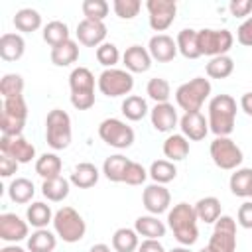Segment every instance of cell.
Returning <instances> with one entry per match:
<instances>
[{
	"label": "cell",
	"mask_w": 252,
	"mask_h": 252,
	"mask_svg": "<svg viewBox=\"0 0 252 252\" xmlns=\"http://www.w3.org/2000/svg\"><path fill=\"white\" fill-rule=\"evenodd\" d=\"M197 215L195 207L189 203H177L173 209L167 211V224L175 236V240L181 246H191L199 238V228H197Z\"/></svg>",
	"instance_id": "cell-1"
},
{
	"label": "cell",
	"mask_w": 252,
	"mask_h": 252,
	"mask_svg": "<svg viewBox=\"0 0 252 252\" xmlns=\"http://www.w3.org/2000/svg\"><path fill=\"white\" fill-rule=\"evenodd\" d=\"M236 122V100L230 94H217L209 102V130L220 138L230 136Z\"/></svg>",
	"instance_id": "cell-2"
},
{
	"label": "cell",
	"mask_w": 252,
	"mask_h": 252,
	"mask_svg": "<svg viewBox=\"0 0 252 252\" xmlns=\"http://www.w3.org/2000/svg\"><path fill=\"white\" fill-rule=\"evenodd\" d=\"M71 104L77 110H89L94 106V75L87 67H75L69 75Z\"/></svg>",
	"instance_id": "cell-3"
},
{
	"label": "cell",
	"mask_w": 252,
	"mask_h": 252,
	"mask_svg": "<svg viewBox=\"0 0 252 252\" xmlns=\"http://www.w3.org/2000/svg\"><path fill=\"white\" fill-rule=\"evenodd\" d=\"M211 94V83L205 77H195L183 85L177 87L175 91V102L179 108L185 112H199L205 100Z\"/></svg>",
	"instance_id": "cell-4"
},
{
	"label": "cell",
	"mask_w": 252,
	"mask_h": 252,
	"mask_svg": "<svg viewBox=\"0 0 252 252\" xmlns=\"http://www.w3.org/2000/svg\"><path fill=\"white\" fill-rule=\"evenodd\" d=\"M73 138L71 130V118L65 110L53 108L47 112L45 118V142L51 150H65L69 148Z\"/></svg>",
	"instance_id": "cell-5"
},
{
	"label": "cell",
	"mask_w": 252,
	"mask_h": 252,
	"mask_svg": "<svg viewBox=\"0 0 252 252\" xmlns=\"http://www.w3.org/2000/svg\"><path fill=\"white\" fill-rule=\"evenodd\" d=\"M53 230L63 242H79L87 232L85 219L73 207H61L53 215Z\"/></svg>",
	"instance_id": "cell-6"
},
{
	"label": "cell",
	"mask_w": 252,
	"mask_h": 252,
	"mask_svg": "<svg viewBox=\"0 0 252 252\" xmlns=\"http://www.w3.org/2000/svg\"><path fill=\"white\" fill-rule=\"evenodd\" d=\"M28 118V104L24 96L4 98L2 114H0V130L2 136H22Z\"/></svg>",
	"instance_id": "cell-7"
},
{
	"label": "cell",
	"mask_w": 252,
	"mask_h": 252,
	"mask_svg": "<svg viewBox=\"0 0 252 252\" xmlns=\"http://www.w3.org/2000/svg\"><path fill=\"white\" fill-rule=\"evenodd\" d=\"M197 41H199V51L201 55H209L219 57V55H226L234 43V37L228 30H199L197 32Z\"/></svg>",
	"instance_id": "cell-8"
},
{
	"label": "cell",
	"mask_w": 252,
	"mask_h": 252,
	"mask_svg": "<svg viewBox=\"0 0 252 252\" xmlns=\"http://www.w3.org/2000/svg\"><path fill=\"white\" fill-rule=\"evenodd\" d=\"M98 91L104 94V96H110V98H116V96H124L128 94L132 89H134V77L130 71H124V69H104L100 75H98Z\"/></svg>",
	"instance_id": "cell-9"
},
{
	"label": "cell",
	"mask_w": 252,
	"mask_h": 252,
	"mask_svg": "<svg viewBox=\"0 0 252 252\" xmlns=\"http://www.w3.org/2000/svg\"><path fill=\"white\" fill-rule=\"evenodd\" d=\"M98 136L104 144H108L110 148L116 150H126L134 144V130L132 126H128L126 122L118 120V118H106L98 124Z\"/></svg>",
	"instance_id": "cell-10"
},
{
	"label": "cell",
	"mask_w": 252,
	"mask_h": 252,
	"mask_svg": "<svg viewBox=\"0 0 252 252\" xmlns=\"http://www.w3.org/2000/svg\"><path fill=\"white\" fill-rule=\"evenodd\" d=\"M211 159L217 167L224 169V171H230V169H238V165L242 163L244 156H242V150L228 138V136H220V138H215L211 142Z\"/></svg>",
	"instance_id": "cell-11"
},
{
	"label": "cell",
	"mask_w": 252,
	"mask_h": 252,
	"mask_svg": "<svg viewBox=\"0 0 252 252\" xmlns=\"http://www.w3.org/2000/svg\"><path fill=\"white\" fill-rule=\"evenodd\" d=\"M215 252H234L236 250V220L228 215H220L215 222L211 240L207 244Z\"/></svg>",
	"instance_id": "cell-12"
},
{
	"label": "cell",
	"mask_w": 252,
	"mask_h": 252,
	"mask_svg": "<svg viewBox=\"0 0 252 252\" xmlns=\"http://www.w3.org/2000/svg\"><path fill=\"white\" fill-rule=\"evenodd\" d=\"M148 18H150V28L154 32H165L177 14V4L173 0H148Z\"/></svg>",
	"instance_id": "cell-13"
},
{
	"label": "cell",
	"mask_w": 252,
	"mask_h": 252,
	"mask_svg": "<svg viewBox=\"0 0 252 252\" xmlns=\"http://www.w3.org/2000/svg\"><path fill=\"white\" fill-rule=\"evenodd\" d=\"M0 152L10 156L18 163H30L35 158V148L24 136H2L0 138Z\"/></svg>",
	"instance_id": "cell-14"
},
{
	"label": "cell",
	"mask_w": 252,
	"mask_h": 252,
	"mask_svg": "<svg viewBox=\"0 0 252 252\" xmlns=\"http://www.w3.org/2000/svg\"><path fill=\"white\" fill-rule=\"evenodd\" d=\"M142 203H144V207H146V211H148L150 215H156V217H158V215L169 211L171 195H169V191H167L163 185L152 183V185H148V187L144 189V193H142Z\"/></svg>",
	"instance_id": "cell-15"
},
{
	"label": "cell",
	"mask_w": 252,
	"mask_h": 252,
	"mask_svg": "<svg viewBox=\"0 0 252 252\" xmlns=\"http://www.w3.org/2000/svg\"><path fill=\"white\" fill-rule=\"evenodd\" d=\"M106 37V26L104 22H94V20H81L77 24V39L79 43L87 47H98L104 43Z\"/></svg>",
	"instance_id": "cell-16"
},
{
	"label": "cell",
	"mask_w": 252,
	"mask_h": 252,
	"mask_svg": "<svg viewBox=\"0 0 252 252\" xmlns=\"http://www.w3.org/2000/svg\"><path fill=\"white\" fill-rule=\"evenodd\" d=\"M0 238L6 242H20L28 238V222L22 220L16 213L0 215Z\"/></svg>",
	"instance_id": "cell-17"
},
{
	"label": "cell",
	"mask_w": 252,
	"mask_h": 252,
	"mask_svg": "<svg viewBox=\"0 0 252 252\" xmlns=\"http://www.w3.org/2000/svg\"><path fill=\"white\" fill-rule=\"evenodd\" d=\"M148 51L152 59L159 63H167V61H173V57L177 55V41L167 33H156L150 37Z\"/></svg>",
	"instance_id": "cell-18"
},
{
	"label": "cell",
	"mask_w": 252,
	"mask_h": 252,
	"mask_svg": "<svg viewBox=\"0 0 252 252\" xmlns=\"http://www.w3.org/2000/svg\"><path fill=\"white\" fill-rule=\"evenodd\" d=\"M179 128L187 140L199 142L209 132V120H205V116L201 112H185L179 118Z\"/></svg>",
	"instance_id": "cell-19"
},
{
	"label": "cell",
	"mask_w": 252,
	"mask_h": 252,
	"mask_svg": "<svg viewBox=\"0 0 252 252\" xmlns=\"http://www.w3.org/2000/svg\"><path fill=\"white\" fill-rule=\"evenodd\" d=\"M150 120H152V126L158 130V132H171L179 118H177V110L173 108V104L169 102H161V104H156L152 110H150Z\"/></svg>",
	"instance_id": "cell-20"
},
{
	"label": "cell",
	"mask_w": 252,
	"mask_h": 252,
	"mask_svg": "<svg viewBox=\"0 0 252 252\" xmlns=\"http://www.w3.org/2000/svg\"><path fill=\"white\" fill-rule=\"evenodd\" d=\"M122 61H124V65L130 73H146L152 67V55L142 45H130L124 51Z\"/></svg>",
	"instance_id": "cell-21"
},
{
	"label": "cell",
	"mask_w": 252,
	"mask_h": 252,
	"mask_svg": "<svg viewBox=\"0 0 252 252\" xmlns=\"http://www.w3.org/2000/svg\"><path fill=\"white\" fill-rule=\"evenodd\" d=\"M134 230L144 236V238H154V240H159L161 236H165V224L163 220H159L156 215H142L136 219L134 222Z\"/></svg>",
	"instance_id": "cell-22"
},
{
	"label": "cell",
	"mask_w": 252,
	"mask_h": 252,
	"mask_svg": "<svg viewBox=\"0 0 252 252\" xmlns=\"http://www.w3.org/2000/svg\"><path fill=\"white\" fill-rule=\"evenodd\" d=\"M98 177H100V173H98L96 165L91 163V161H83V163H79V165L73 167V173H71L69 181L75 187H79V189H89V187L96 185Z\"/></svg>",
	"instance_id": "cell-23"
},
{
	"label": "cell",
	"mask_w": 252,
	"mask_h": 252,
	"mask_svg": "<svg viewBox=\"0 0 252 252\" xmlns=\"http://www.w3.org/2000/svg\"><path fill=\"white\" fill-rule=\"evenodd\" d=\"M26 51V41L20 33H4L0 37V57L4 61H18Z\"/></svg>",
	"instance_id": "cell-24"
},
{
	"label": "cell",
	"mask_w": 252,
	"mask_h": 252,
	"mask_svg": "<svg viewBox=\"0 0 252 252\" xmlns=\"http://www.w3.org/2000/svg\"><path fill=\"white\" fill-rule=\"evenodd\" d=\"M163 156L169 161H181L189 156V140L183 134H171L163 142Z\"/></svg>",
	"instance_id": "cell-25"
},
{
	"label": "cell",
	"mask_w": 252,
	"mask_h": 252,
	"mask_svg": "<svg viewBox=\"0 0 252 252\" xmlns=\"http://www.w3.org/2000/svg\"><path fill=\"white\" fill-rule=\"evenodd\" d=\"M49 57H51V63H53V65H57V67H67V65L75 63V61L79 59V45H77V41L67 39L65 43H61V45H57V47H51Z\"/></svg>",
	"instance_id": "cell-26"
},
{
	"label": "cell",
	"mask_w": 252,
	"mask_h": 252,
	"mask_svg": "<svg viewBox=\"0 0 252 252\" xmlns=\"http://www.w3.org/2000/svg\"><path fill=\"white\" fill-rule=\"evenodd\" d=\"M130 159L122 154H114V156H108L102 163V173L108 181H114V183H122L124 181V173H126V167H128Z\"/></svg>",
	"instance_id": "cell-27"
},
{
	"label": "cell",
	"mask_w": 252,
	"mask_h": 252,
	"mask_svg": "<svg viewBox=\"0 0 252 252\" xmlns=\"http://www.w3.org/2000/svg\"><path fill=\"white\" fill-rule=\"evenodd\" d=\"M140 234L134 228L122 226L118 230H114L112 234V250L114 252H134L140 246Z\"/></svg>",
	"instance_id": "cell-28"
},
{
	"label": "cell",
	"mask_w": 252,
	"mask_h": 252,
	"mask_svg": "<svg viewBox=\"0 0 252 252\" xmlns=\"http://www.w3.org/2000/svg\"><path fill=\"white\" fill-rule=\"evenodd\" d=\"M230 193L236 197H250L252 189V167H238L228 179Z\"/></svg>",
	"instance_id": "cell-29"
},
{
	"label": "cell",
	"mask_w": 252,
	"mask_h": 252,
	"mask_svg": "<svg viewBox=\"0 0 252 252\" xmlns=\"http://www.w3.org/2000/svg\"><path fill=\"white\" fill-rule=\"evenodd\" d=\"M57 246V234L47 228H37L32 236H28L30 252H53Z\"/></svg>",
	"instance_id": "cell-30"
},
{
	"label": "cell",
	"mask_w": 252,
	"mask_h": 252,
	"mask_svg": "<svg viewBox=\"0 0 252 252\" xmlns=\"http://www.w3.org/2000/svg\"><path fill=\"white\" fill-rule=\"evenodd\" d=\"M26 220L28 224L35 226V228H45L49 222H53V213H51V207L45 205L43 201H35L28 207L26 211Z\"/></svg>",
	"instance_id": "cell-31"
},
{
	"label": "cell",
	"mask_w": 252,
	"mask_h": 252,
	"mask_svg": "<svg viewBox=\"0 0 252 252\" xmlns=\"http://www.w3.org/2000/svg\"><path fill=\"white\" fill-rule=\"evenodd\" d=\"M14 26L18 32H24V33H32L35 30L41 28V16L37 10L33 8H22L14 14Z\"/></svg>",
	"instance_id": "cell-32"
},
{
	"label": "cell",
	"mask_w": 252,
	"mask_h": 252,
	"mask_svg": "<svg viewBox=\"0 0 252 252\" xmlns=\"http://www.w3.org/2000/svg\"><path fill=\"white\" fill-rule=\"evenodd\" d=\"M177 51L187 57V59H197L201 57V51H199V41H197V32L191 30V28H185L177 33Z\"/></svg>",
	"instance_id": "cell-33"
},
{
	"label": "cell",
	"mask_w": 252,
	"mask_h": 252,
	"mask_svg": "<svg viewBox=\"0 0 252 252\" xmlns=\"http://www.w3.org/2000/svg\"><path fill=\"white\" fill-rule=\"evenodd\" d=\"M69 185L71 181L65 179V177H53V179H43V185H41V193L47 201H53V203H59L63 201L67 195H69Z\"/></svg>",
	"instance_id": "cell-34"
},
{
	"label": "cell",
	"mask_w": 252,
	"mask_h": 252,
	"mask_svg": "<svg viewBox=\"0 0 252 252\" xmlns=\"http://www.w3.org/2000/svg\"><path fill=\"white\" fill-rule=\"evenodd\" d=\"M195 215L205 224L217 222L220 217V201L217 197H203L195 203Z\"/></svg>",
	"instance_id": "cell-35"
},
{
	"label": "cell",
	"mask_w": 252,
	"mask_h": 252,
	"mask_svg": "<svg viewBox=\"0 0 252 252\" xmlns=\"http://www.w3.org/2000/svg\"><path fill=\"white\" fill-rule=\"evenodd\" d=\"M35 193V187L33 183L28 179V177H16L10 185H8V197L18 203V205H24V203H30L32 197Z\"/></svg>",
	"instance_id": "cell-36"
},
{
	"label": "cell",
	"mask_w": 252,
	"mask_h": 252,
	"mask_svg": "<svg viewBox=\"0 0 252 252\" xmlns=\"http://www.w3.org/2000/svg\"><path fill=\"white\" fill-rule=\"evenodd\" d=\"M35 173L43 179H53L61 175V159L57 154H41L35 159Z\"/></svg>",
	"instance_id": "cell-37"
},
{
	"label": "cell",
	"mask_w": 252,
	"mask_h": 252,
	"mask_svg": "<svg viewBox=\"0 0 252 252\" xmlns=\"http://www.w3.org/2000/svg\"><path fill=\"white\" fill-rule=\"evenodd\" d=\"M122 114L128 118V120H132V122H138V120H142L146 114H148V102H146V98H142V96H138V94H130V96H126L124 100H122Z\"/></svg>",
	"instance_id": "cell-38"
},
{
	"label": "cell",
	"mask_w": 252,
	"mask_h": 252,
	"mask_svg": "<svg viewBox=\"0 0 252 252\" xmlns=\"http://www.w3.org/2000/svg\"><path fill=\"white\" fill-rule=\"evenodd\" d=\"M150 177L154 179V183H159V185H165L169 181L175 179L177 175V167L173 161L169 159H156L152 165H150Z\"/></svg>",
	"instance_id": "cell-39"
},
{
	"label": "cell",
	"mask_w": 252,
	"mask_h": 252,
	"mask_svg": "<svg viewBox=\"0 0 252 252\" xmlns=\"http://www.w3.org/2000/svg\"><path fill=\"white\" fill-rule=\"evenodd\" d=\"M67 39H71V37H69V28H67V24H63V22H59V20H53V22H49V24L43 28V41L49 43L51 47H57V45L65 43Z\"/></svg>",
	"instance_id": "cell-40"
},
{
	"label": "cell",
	"mask_w": 252,
	"mask_h": 252,
	"mask_svg": "<svg viewBox=\"0 0 252 252\" xmlns=\"http://www.w3.org/2000/svg\"><path fill=\"white\" fill-rule=\"evenodd\" d=\"M234 71V61L232 57L228 55H219V57H213L209 63H207V75L211 79H226L230 77Z\"/></svg>",
	"instance_id": "cell-41"
},
{
	"label": "cell",
	"mask_w": 252,
	"mask_h": 252,
	"mask_svg": "<svg viewBox=\"0 0 252 252\" xmlns=\"http://www.w3.org/2000/svg\"><path fill=\"white\" fill-rule=\"evenodd\" d=\"M146 93L152 100H156V104H161V102H167L169 96H171V87L165 79L161 77H154L148 81L146 85Z\"/></svg>",
	"instance_id": "cell-42"
},
{
	"label": "cell",
	"mask_w": 252,
	"mask_h": 252,
	"mask_svg": "<svg viewBox=\"0 0 252 252\" xmlns=\"http://www.w3.org/2000/svg\"><path fill=\"white\" fill-rule=\"evenodd\" d=\"M0 93L4 98H14V96H24V79L18 73H6L0 79Z\"/></svg>",
	"instance_id": "cell-43"
},
{
	"label": "cell",
	"mask_w": 252,
	"mask_h": 252,
	"mask_svg": "<svg viewBox=\"0 0 252 252\" xmlns=\"http://www.w3.org/2000/svg\"><path fill=\"white\" fill-rule=\"evenodd\" d=\"M83 16L87 20H94V22H104V18L108 16V2L104 0H85L81 4Z\"/></svg>",
	"instance_id": "cell-44"
},
{
	"label": "cell",
	"mask_w": 252,
	"mask_h": 252,
	"mask_svg": "<svg viewBox=\"0 0 252 252\" xmlns=\"http://www.w3.org/2000/svg\"><path fill=\"white\" fill-rule=\"evenodd\" d=\"M118 59H120V51H118V47H116L114 43L104 41L102 45L96 47V61H98L102 67L112 69V67L118 63Z\"/></svg>",
	"instance_id": "cell-45"
},
{
	"label": "cell",
	"mask_w": 252,
	"mask_h": 252,
	"mask_svg": "<svg viewBox=\"0 0 252 252\" xmlns=\"http://www.w3.org/2000/svg\"><path fill=\"white\" fill-rule=\"evenodd\" d=\"M112 8H114V14L122 20H132L138 16L140 8H142V2L140 0H114L112 2Z\"/></svg>",
	"instance_id": "cell-46"
},
{
	"label": "cell",
	"mask_w": 252,
	"mask_h": 252,
	"mask_svg": "<svg viewBox=\"0 0 252 252\" xmlns=\"http://www.w3.org/2000/svg\"><path fill=\"white\" fill-rule=\"evenodd\" d=\"M148 171H146V167L142 165V163H138V161H132L130 159V163H128V167H126V173H124V181L122 183H126V185H142L146 179H148Z\"/></svg>",
	"instance_id": "cell-47"
},
{
	"label": "cell",
	"mask_w": 252,
	"mask_h": 252,
	"mask_svg": "<svg viewBox=\"0 0 252 252\" xmlns=\"http://www.w3.org/2000/svg\"><path fill=\"white\" fill-rule=\"evenodd\" d=\"M236 39L240 45L252 47V16H248L236 30Z\"/></svg>",
	"instance_id": "cell-48"
},
{
	"label": "cell",
	"mask_w": 252,
	"mask_h": 252,
	"mask_svg": "<svg viewBox=\"0 0 252 252\" xmlns=\"http://www.w3.org/2000/svg\"><path fill=\"white\" fill-rule=\"evenodd\" d=\"M228 10L236 18H246L252 12V0H232L228 4Z\"/></svg>",
	"instance_id": "cell-49"
},
{
	"label": "cell",
	"mask_w": 252,
	"mask_h": 252,
	"mask_svg": "<svg viewBox=\"0 0 252 252\" xmlns=\"http://www.w3.org/2000/svg\"><path fill=\"white\" fill-rule=\"evenodd\" d=\"M236 219H238V224L242 228H252V201H246L238 207Z\"/></svg>",
	"instance_id": "cell-50"
},
{
	"label": "cell",
	"mask_w": 252,
	"mask_h": 252,
	"mask_svg": "<svg viewBox=\"0 0 252 252\" xmlns=\"http://www.w3.org/2000/svg\"><path fill=\"white\" fill-rule=\"evenodd\" d=\"M18 165L20 163L16 159H12L10 156H4V154L0 156V175L2 177H10L12 173H16L18 171Z\"/></svg>",
	"instance_id": "cell-51"
},
{
	"label": "cell",
	"mask_w": 252,
	"mask_h": 252,
	"mask_svg": "<svg viewBox=\"0 0 252 252\" xmlns=\"http://www.w3.org/2000/svg\"><path fill=\"white\" fill-rule=\"evenodd\" d=\"M138 252H165V248L161 246V242H159V240L146 238V240H142V242H140Z\"/></svg>",
	"instance_id": "cell-52"
},
{
	"label": "cell",
	"mask_w": 252,
	"mask_h": 252,
	"mask_svg": "<svg viewBox=\"0 0 252 252\" xmlns=\"http://www.w3.org/2000/svg\"><path fill=\"white\" fill-rule=\"evenodd\" d=\"M240 108H242L248 116H252V93H244V94H242V98H240Z\"/></svg>",
	"instance_id": "cell-53"
},
{
	"label": "cell",
	"mask_w": 252,
	"mask_h": 252,
	"mask_svg": "<svg viewBox=\"0 0 252 252\" xmlns=\"http://www.w3.org/2000/svg\"><path fill=\"white\" fill-rule=\"evenodd\" d=\"M89 252H112V250H110V246H106V244H102V242H100V244L91 246V250H89Z\"/></svg>",
	"instance_id": "cell-54"
},
{
	"label": "cell",
	"mask_w": 252,
	"mask_h": 252,
	"mask_svg": "<svg viewBox=\"0 0 252 252\" xmlns=\"http://www.w3.org/2000/svg\"><path fill=\"white\" fill-rule=\"evenodd\" d=\"M0 252H26V250L20 248V246H16V244H10V246H4Z\"/></svg>",
	"instance_id": "cell-55"
},
{
	"label": "cell",
	"mask_w": 252,
	"mask_h": 252,
	"mask_svg": "<svg viewBox=\"0 0 252 252\" xmlns=\"http://www.w3.org/2000/svg\"><path fill=\"white\" fill-rule=\"evenodd\" d=\"M169 252H191V250H189V246H179V248H173Z\"/></svg>",
	"instance_id": "cell-56"
},
{
	"label": "cell",
	"mask_w": 252,
	"mask_h": 252,
	"mask_svg": "<svg viewBox=\"0 0 252 252\" xmlns=\"http://www.w3.org/2000/svg\"><path fill=\"white\" fill-rule=\"evenodd\" d=\"M199 252H215V250H211V248H209V246H205V248H201V250H199Z\"/></svg>",
	"instance_id": "cell-57"
},
{
	"label": "cell",
	"mask_w": 252,
	"mask_h": 252,
	"mask_svg": "<svg viewBox=\"0 0 252 252\" xmlns=\"http://www.w3.org/2000/svg\"><path fill=\"white\" fill-rule=\"evenodd\" d=\"M250 197H252V189H250Z\"/></svg>",
	"instance_id": "cell-58"
}]
</instances>
